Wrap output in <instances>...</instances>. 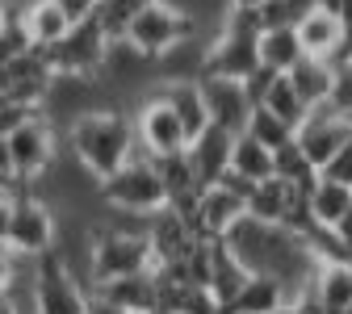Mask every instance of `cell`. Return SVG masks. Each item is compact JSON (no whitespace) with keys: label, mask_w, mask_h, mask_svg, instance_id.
<instances>
[{"label":"cell","mask_w":352,"mask_h":314,"mask_svg":"<svg viewBox=\"0 0 352 314\" xmlns=\"http://www.w3.org/2000/svg\"><path fill=\"white\" fill-rule=\"evenodd\" d=\"M63 147L80 159L84 172H93L97 181L113 176L126 159L139 155V139H135V122L122 109H84L76 122H67L63 130Z\"/></svg>","instance_id":"1"},{"label":"cell","mask_w":352,"mask_h":314,"mask_svg":"<svg viewBox=\"0 0 352 314\" xmlns=\"http://www.w3.org/2000/svg\"><path fill=\"white\" fill-rule=\"evenodd\" d=\"M101 205L113 210V214H130V218H151L168 205V193H164V181H160V168L151 155H135L126 159L113 176L101 181Z\"/></svg>","instance_id":"2"},{"label":"cell","mask_w":352,"mask_h":314,"mask_svg":"<svg viewBox=\"0 0 352 314\" xmlns=\"http://www.w3.org/2000/svg\"><path fill=\"white\" fill-rule=\"evenodd\" d=\"M59 239V214L47 197H38V189H21L13 197V210H9V222H5V243L17 251V256H42L51 251Z\"/></svg>","instance_id":"3"},{"label":"cell","mask_w":352,"mask_h":314,"mask_svg":"<svg viewBox=\"0 0 352 314\" xmlns=\"http://www.w3.org/2000/svg\"><path fill=\"white\" fill-rule=\"evenodd\" d=\"M63 151V130L47 117V113H34L25 117L13 134H9V159H13V176L25 185L42 181L47 176V168L55 164V155Z\"/></svg>","instance_id":"4"},{"label":"cell","mask_w":352,"mask_h":314,"mask_svg":"<svg viewBox=\"0 0 352 314\" xmlns=\"http://www.w3.org/2000/svg\"><path fill=\"white\" fill-rule=\"evenodd\" d=\"M197 21L185 17L176 5H168V0H151V5H143V13L126 25L122 38H130L135 47L147 55V59H160L168 55L176 42H185V38H197Z\"/></svg>","instance_id":"5"},{"label":"cell","mask_w":352,"mask_h":314,"mask_svg":"<svg viewBox=\"0 0 352 314\" xmlns=\"http://www.w3.org/2000/svg\"><path fill=\"white\" fill-rule=\"evenodd\" d=\"M93 302V285L80 273H72V264L51 247L38 256V306L42 314H84Z\"/></svg>","instance_id":"6"},{"label":"cell","mask_w":352,"mask_h":314,"mask_svg":"<svg viewBox=\"0 0 352 314\" xmlns=\"http://www.w3.org/2000/svg\"><path fill=\"white\" fill-rule=\"evenodd\" d=\"M105 47H109V34L97 25V17H88V21H76L55 47H47V51L38 47V51L47 55L55 76H97Z\"/></svg>","instance_id":"7"},{"label":"cell","mask_w":352,"mask_h":314,"mask_svg":"<svg viewBox=\"0 0 352 314\" xmlns=\"http://www.w3.org/2000/svg\"><path fill=\"white\" fill-rule=\"evenodd\" d=\"M130 122H135L139 151L151 155V159H164V155H176V151L189 147L185 126H181V117L172 113V105L160 97V88H151V93L139 101V109L130 113Z\"/></svg>","instance_id":"8"},{"label":"cell","mask_w":352,"mask_h":314,"mask_svg":"<svg viewBox=\"0 0 352 314\" xmlns=\"http://www.w3.org/2000/svg\"><path fill=\"white\" fill-rule=\"evenodd\" d=\"M298 30V42H302V55H311V59H348L352 55V25L336 13V9H323V5H311L306 9V17L294 25Z\"/></svg>","instance_id":"9"},{"label":"cell","mask_w":352,"mask_h":314,"mask_svg":"<svg viewBox=\"0 0 352 314\" xmlns=\"http://www.w3.org/2000/svg\"><path fill=\"white\" fill-rule=\"evenodd\" d=\"M51 80H55V71H51L47 55H42L38 47H30L25 55L0 63V97L42 109V101H47V93H51Z\"/></svg>","instance_id":"10"},{"label":"cell","mask_w":352,"mask_h":314,"mask_svg":"<svg viewBox=\"0 0 352 314\" xmlns=\"http://www.w3.org/2000/svg\"><path fill=\"white\" fill-rule=\"evenodd\" d=\"M348 139H352V134H348V122H344V113H336L331 105H315L311 113L298 122V130H294L298 151L311 159L315 168H323Z\"/></svg>","instance_id":"11"},{"label":"cell","mask_w":352,"mask_h":314,"mask_svg":"<svg viewBox=\"0 0 352 314\" xmlns=\"http://www.w3.org/2000/svg\"><path fill=\"white\" fill-rule=\"evenodd\" d=\"M197 84H201V97H206V109H210V126H223L227 134H243L248 117L256 109L243 80H235V76H197Z\"/></svg>","instance_id":"12"},{"label":"cell","mask_w":352,"mask_h":314,"mask_svg":"<svg viewBox=\"0 0 352 314\" xmlns=\"http://www.w3.org/2000/svg\"><path fill=\"white\" fill-rule=\"evenodd\" d=\"M243 214H248V193H239L231 181H214L201 189V201H197L189 222H193L197 239H223L227 227Z\"/></svg>","instance_id":"13"},{"label":"cell","mask_w":352,"mask_h":314,"mask_svg":"<svg viewBox=\"0 0 352 314\" xmlns=\"http://www.w3.org/2000/svg\"><path fill=\"white\" fill-rule=\"evenodd\" d=\"M147 243H151L155 264H176V260H185L197 247V231H193V222L185 214H176L172 205H164L160 214L147 218Z\"/></svg>","instance_id":"14"},{"label":"cell","mask_w":352,"mask_h":314,"mask_svg":"<svg viewBox=\"0 0 352 314\" xmlns=\"http://www.w3.org/2000/svg\"><path fill=\"white\" fill-rule=\"evenodd\" d=\"M231 147H235V134H227L223 126H206L197 139H189L185 155H189V164H193V176H197L201 189L227 176V168H231Z\"/></svg>","instance_id":"15"},{"label":"cell","mask_w":352,"mask_h":314,"mask_svg":"<svg viewBox=\"0 0 352 314\" xmlns=\"http://www.w3.org/2000/svg\"><path fill=\"white\" fill-rule=\"evenodd\" d=\"M13 21L25 30V38L34 42V47H55V42L72 30V17L59 9V0H21Z\"/></svg>","instance_id":"16"},{"label":"cell","mask_w":352,"mask_h":314,"mask_svg":"<svg viewBox=\"0 0 352 314\" xmlns=\"http://www.w3.org/2000/svg\"><path fill=\"white\" fill-rule=\"evenodd\" d=\"M93 298H101V302H109L126 314H147V310H155V268L101 281V285H93Z\"/></svg>","instance_id":"17"},{"label":"cell","mask_w":352,"mask_h":314,"mask_svg":"<svg viewBox=\"0 0 352 314\" xmlns=\"http://www.w3.org/2000/svg\"><path fill=\"white\" fill-rule=\"evenodd\" d=\"M155 88H160V97L172 105V113L181 117L185 139H197V134L210 126V109H206V97H201L197 80H168V84H155Z\"/></svg>","instance_id":"18"},{"label":"cell","mask_w":352,"mask_h":314,"mask_svg":"<svg viewBox=\"0 0 352 314\" xmlns=\"http://www.w3.org/2000/svg\"><path fill=\"white\" fill-rule=\"evenodd\" d=\"M285 80L294 84V93L302 97V105L306 109H315V105H327L331 101V80H336V63H327V59H311V55H302L289 71H285Z\"/></svg>","instance_id":"19"},{"label":"cell","mask_w":352,"mask_h":314,"mask_svg":"<svg viewBox=\"0 0 352 314\" xmlns=\"http://www.w3.org/2000/svg\"><path fill=\"white\" fill-rule=\"evenodd\" d=\"M285 302V289L277 277H264V273H248V281L235 289V298L227 302L223 314H273Z\"/></svg>","instance_id":"20"},{"label":"cell","mask_w":352,"mask_h":314,"mask_svg":"<svg viewBox=\"0 0 352 314\" xmlns=\"http://www.w3.org/2000/svg\"><path fill=\"white\" fill-rule=\"evenodd\" d=\"M302 59V42L294 25H277V30H260L256 38V63L269 71H289Z\"/></svg>","instance_id":"21"},{"label":"cell","mask_w":352,"mask_h":314,"mask_svg":"<svg viewBox=\"0 0 352 314\" xmlns=\"http://www.w3.org/2000/svg\"><path fill=\"white\" fill-rule=\"evenodd\" d=\"M306 210H311V222L315 227H336V222L352 210V189L348 185H336V181H319L306 189Z\"/></svg>","instance_id":"22"},{"label":"cell","mask_w":352,"mask_h":314,"mask_svg":"<svg viewBox=\"0 0 352 314\" xmlns=\"http://www.w3.org/2000/svg\"><path fill=\"white\" fill-rule=\"evenodd\" d=\"M315 298L327 310H352V260H323L319 264Z\"/></svg>","instance_id":"23"},{"label":"cell","mask_w":352,"mask_h":314,"mask_svg":"<svg viewBox=\"0 0 352 314\" xmlns=\"http://www.w3.org/2000/svg\"><path fill=\"white\" fill-rule=\"evenodd\" d=\"M227 172H235L239 181H248V185H260V181H269V176H273V151L264 147V143H256L252 134H235L231 168Z\"/></svg>","instance_id":"24"},{"label":"cell","mask_w":352,"mask_h":314,"mask_svg":"<svg viewBox=\"0 0 352 314\" xmlns=\"http://www.w3.org/2000/svg\"><path fill=\"white\" fill-rule=\"evenodd\" d=\"M260 109H269L273 117H281V122H285V126H294V130H298V122H302L306 113H311V109L302 105V97L294 93V84L285 80V71H281V76H273V84L264 88Z\"/></svg>","instance_id":"25"},{"label":"cell","mask_w":352,"mask_h":314,"mask_svg":"<svg viewBox=\"0 0 352 314\" xmlns=\"http://www.w3.org/2000/svg\"><path fill=\"white\" fill-rule=\"evenodd\" d=\"M273 176H281L285 185H294V189H302V193H306V189L319 181V168L298 151V143H285V147H277V151H273Z\"/></svg>","instance_id":"26"},{"label":"cell","mask_w":352,"mask_h":314,"mask_svg":"<svg viewBox=\"0 0 352 314\" xmlns=\"http://www.w3.org/2000/svg\"><path fill=\"white\" fill-rule=\"evenodd\" d=\"M143 5H151V0H97V13H93V17H97V25H101L109 38H122L126 25L143 13Z\"/></svg>","instance_id":"27"},{"label":"cell","mask_w":352,"mask_h":314,"mask_svg":"<svg viewBox=\"0 0 352 314\" xmlns=\"http://www.w3.org/2000/svg\"><path fill=\"white\" fill-rule=\"evenodd\" d=\"M243 134H252L256 143H264L269 151H277V147H285V143H294V126H285L281 117H273L269 109H252V117H248V130Z\"/></svg>","instance_id":"28"},{"label":"cell","mask_w":352,"mask_h":314,"mask_svg":"<svg viewBox=\"0 0 352 314\" xmlns=\"http://www.w3.org/2000/svg\"><path fill=\"white\" fill-rule=\"evenodd\" d=\"M315 0H264V5L256 9L260 17V30H277V25H298L306 17V9H311Z\"/></svg>","instance_id":"29"},{"label":"cell","mask_w":352,"mask_h":314,"mask_svg":"<svg viewBox=\"0 0 352 314\" xmlns=\"http://www.w3.org/2000/svg\"><path fill=\"white\" fill-rule=\"evenodd\" d=\"M336 113H352V55L336 59V80H331V101Z\"/></svg>","instance_id":"30"},{"label":"cell","mask_w":352,"mask_h":314,"mask_svg":"<svg viewBox=\"0 0 352 314\" xmlns=\"http://www.w3.org/2000/svg\"><path fill=\"white\" fill-rule=\"evenodd\" d=\"M319 176H323V181H336V185H348L352 189V139L319 168Z\"/></svg>","instance_id":"31"},{"label":"cell","mask_w":352,"mask_h":314,"mask_svg":"<svg viewBox=\"0 0 352 314\" xmlns=\"http://www.w3.org/2000/svg\"><path fill=\"white\" fill-rule=\"evenodd\" d=\"M59 9L72 17V25L76 21H88V17H93L97 13V0H59Z\"/></svg>","instance_id":"32"},{"label":"cell","mask_w":352,"mask_h":314,"mask_svg":"<svg viewBox=\"0 0 352 314\" xmlns=\"http://www.w3.org/2000/svg\"><path fill=\"white\" fill-rule=\"evenodd\" d=\"M327 231L336 235V243L344 247V256H352V210H348V214L336 222V227H327Z\"/></svg>","instance_id":"33"},{"label":"cell","mask_w":352,"mask_h":314,"mask_svg":"<svg viewBox=\"0 0 352 314\" xmlns=\"http://www.w3.org/2000/svg\"><path fill=\"white\" fill-rule=\"evenodd\" d=\"M13 264H17V251L5 243V239H0V285H5L9 281V273H13Z\"/></svg>","instance_id":"34"},{"label":"cell","mask_w":352,"mask_h":314,"mask_svg":"<svg viewBox=\"0 0 352 314\" xmlns=\"http://www.w3.org/2000/svg\"><path fill=\"white\" fill-rule=\"evenodd\" d=\"M0 181H17V176H13V159H9V134H0Z\"/></svg>","instance_id":"35"},{"label":"cell","mask_w":352,"mask_h":314,"mask_svg":"<svg viewBox=\"0 0 352 314\" xmlns=\"http://www.w3.org/2000/svg\"><path fill=\"white\" fill-rule=\"evenodd\" d=\"M84 314H126V310H118V306H109V302L93 298V302H88V310H84Z\"/></svg>","instance_id":"36"},{"label":"cell","mask_w":352,"mask_h":314,"mask_svg":"<svg viewBox=\"0 0 352 314\" xmlns=\"http://www.w3.org/2000/svg\"><path fill=\"white\" fill-rule=\"evenodd\" d=\"M9 21H13V13H9V5H5V0H0V34L9 30Z\"/></svg>","instance_id":"37"},{"label":"cell","mask_w":352,"mask_h":314,"mask_svg":"<svg viewBox=\"0 0 352 314\" xmlns=\"http://www.w3.org/2000/svg\"><path fill=\"white\" fill-rule=\"evenodd\" d=\"M231 5H235V9H260L264 0H231Z\"/></svg>","instance_id":"38"},{"label":"cell","mask_w":352,"mask_h":314,"mask_svg":"<svg viewBox=\"0 0 352 314\" xmlns=\"http://www.w3.org/2000/svg\"><path fill=\"white\" fill-rule=\"evenodd\" d=\"M273 314H298V310H294V306H289V302H281V306H277V310H273Z\"/></svg>","instance_id":"39"},{"label":"cell","mask_w":352,"mask_h":314,"mask_svg":"<svg viewBox=\"0 0 352 314\" xmlns=\"http://www.w3.org/2000/svg\"><path fill=\"white\" fill-rule=\"evenodd\" d=\"M0 314H9V302H5V293H0Z\"/></svg>","instance_id":"40"},{"label":"cell","mask_w":352,"mask_h":314,"mask_svg":"<svg viewBox=\"0 0 352 314\" xmlns=\"http://www.w3.org/2000/svg\"><path fill=\"white\" fill-rule=\"evenodd\" d=\"M344 122H348V134H352V113H344Z\"/></svg>","instance_id":"41"},{"label":"cell","mask_w":352,"mask_h":314,"mask_svg":"<svg viewBox=\"0 0 352 314\" xmlns=\"http://www.w3.org/2000/svg\"><path fill=\"white\" fill-rule=\"evenodd\" d=\"M147 314H172V310H147Z\"/></svg>","instance_id":"42"},{"label":"cell","mask_w":352,"mask_h":314,"mask_svg":"<svg viewBox=\"0 0 352 314\" xmlns=\"http://www.w3.org/2000/svg\"><path fill=\"white\" fill-rule=\"evenodd\" d=\"M348 42H352V38H348Z\"/></svg>","instance_id":"43"}]
</instances>
